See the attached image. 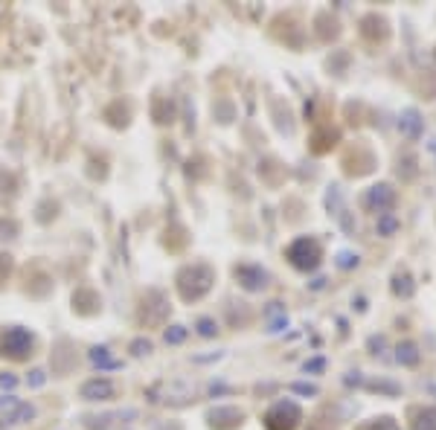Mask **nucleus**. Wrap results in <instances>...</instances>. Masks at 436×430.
<instances>
[{
    "instance_id": "nucleus-2",
    "label": "nucleus",
    "mask_w": 436,
    "mask_h": 430,
    "mask_svg": "<svg viewBox=\"0 0 436 430\" xmlns=\"http://www.w3.org/2000/svg\"><path fill=\"white\" fill-rule=\"evenodd\" d=\"M82 396L88 401H96V398H111L114 396V384L111 381H90L82 387Z\"/></svg>"
},
{
    "instance_id": "nucleus-1",
    "label": "nucleus",
    "mask_w": 436,
    "mask_h": 430,
    "mask_svg": "<svg viewBox=\"0 0 436 430\" xmlns=\"http://www.w3.org/2000/svg\"><path fill=\"white\" fill-rule=\"evenodd\" d=\"M0 346H4V355L24 358L27 352L32 349V338H29V331H24V328H9L4 335V340H0Z\"/></svg>"
}]
</instances>
